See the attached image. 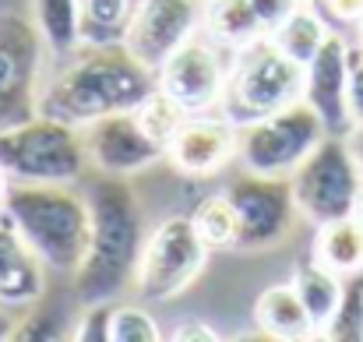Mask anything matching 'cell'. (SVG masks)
I'll list each match as a JSON object with an SVG mask.
<instances>
[{
  "mask_svg": "<svg viewBox=\"0 0 363 342\" xmlns=\"http://www.w3.org/2000/svg\"><path fill=\"white\" fill-rule=\"evenodd\" d=\"M89 311L82 314V321H74L71 339L78 342H110V318H113V304L99 300V304H85Z\"/></svg>",
  "mask_w": 363,
  "mask_h": 342,
  "instance_id": "cell-29",
  "label": "cell"
},
{
  "mask_svg": "<svg viewBox=\"0 0 363 342\" xmlns=\"http://www.w3.org/2000/svg\"><path fill=\"white\" fill-rule=\"evenodd\" d=\"M321 336L332 342H363V272L342 279L339 307L332 321L321 329Z\"/></svg>",
  "mask_w": 363,
  "mask_h": 342,
  "instance_id": "cell-25",
  "label": "cell"
},
{
  "mask_svg": "<svg viewBox=\"0 0 363 342\" xmlns=\"http://www.w3.org/2000/svg\"><path fill=\"white\" fill-rule=\"evenodd\" d=\"M39 254L0 212V307H32L46 289Z\"/></svg>",
  "mask_w": 363,
  "mask_h": 342,
  "instance_id": "cell-16",
  "label": "cell"
},
{
  "mask_svg": "<svg viewBox=\"0 0 363 342\" xmlns=\"http://www.w3.org/2000/svg\"><path fill=\"white\" fill-rule=\"evenodd\" d=\"M223 46L205 32H194L159 71H155V85L173 96L187 114H205L208 106L223 103L226 92V60L219 53Z\"/></svg>",
  "mask_w": 363,
  "mask_h": 342,
  "instance_id": "cell-11",
  "label": "cell"
},
{
  "mask_svg": "<svg viewBox=\"0 0 363 342\" xmlns=\"http://www.w3.org/2000/svg\"><path fill=\"white\" fill-rule=\"evenodd\" d=\"M162 329L155 325V318L141 307H117L113 304V318H110V342H159Z\"/></svg>",
  "mask_w": 363,
  "mask_h": 342,
  "instance_id": "cell-27",
  "label": "cell"
},
{
  "mask_svg": "<svg viewBox=\"0 0 363 342\" xmlns=\"http://www.w3.org/2000/svg\"><path fill=\"white\" fill-rule=\"evenodd\" d=\"M134 116H138V123L145 127V134L148 138H155L162 148L169 145V138L180 131V123L187 120V110L173 99V96H166L159 85H155V92L134 110Z\"/></svg>",
  "mask_w": 363,
  "mask_h": 342,
  "instance_id": "cell-26",
  "label": "cell"
},
{
  "mask_svg": "<svg viewBox=\"0 0 363 342\" xmlns=\"http://www.w3.org/2000/svg\"><path fill=\"white\" fill-rule=\"evenodd\" d=\"M226 198L233 202L237 219H240L237 250H264V247L282 243L293 233V223L300 216L289 177L243 173L226 187Z\"/></svg>",
  "mask_w": 363,
  "mask_h": 342,
  "instance_id": "cell-10",
  "label": "cell"
},
{
  "mask_svg": "<svg viewBox=\"0 0 363 342\" xmlns=\"http://www.w3.org/2000/svg\"><path fill=\"white\" fill-rule=\"evenodd\" d=\"M82 138H85L89 162L99 173H110V177H130V173H138V170H145V166H152L166 155V148L155 138L145 134L134 110L92 120Z\"/></svg>",
  "mask_w": 363,
  "mask_h": 342,
  "instance_id": "cell-13",
  "label": "cell"
},
{
  "mask_svg": "<svg viewBox=\"0 0 363 342\" xmlns=\"http://www.w3.org/2000/svg\"><path fill=\"white\" fill-rule=\"evenodd\" d=\"M7 187H11V180H7V173L0 170V205H4V198H7Z\"/></svg>",
  "mask_w": 363,
  "mask_h": 342,
  "instance_id": "cell-36",
  "label": "cell"
},
{
  "mask_svg": "<svg viewBox=\"0 0 363 342\" xmlns=\"http://www.w3.org/2000/svg\"><path fill=\"white\" fill-rule=\"evenodd\" d=\"M360 39H363V21H360Z\"/></svg>",
  "mask_w": 363,
  "mask_h": 342,
  "instance_id": "cell-39",
  "label": "cell"
},
{
  "mask_svg": "<svg viewBox=\"0 0 363 342\" xmlns=\"http://www.w3.org/2000/svg\"><path fill=\"white\" fill-rule=\"evenodd\" d=\"M208 250L212 247L201 240V233L194 229L191 216L162 219L141 247L138 272H134V282H130L134 293L145 304L173 300L177 293H184L198 279V272L205 268Z\"/></svg>",
  "mask_w": 363,
  "mask_h": 342,
  "instance_id": "cell-8",
  "label": "cell"
},
{
  "mask_svg": "<svg viewBox=\"0 0 363 342\" xmlns=\"http://www.w3.org/2000/svg\"><path fill=\"white\" fill-rule=\"evenodd\" d=\"M293 289L300 293V300H303V307H307V314H311L314 329L321 332V329L332 321L335 307H339V297H342V279L311 258V261L296 265Z\"/></svg>",
  "mask_w": 363,
  "mask_h": 342,
  "instance_id": "cell-22",
  "label": "cell"
},
{
  "mask_svg": "<svg viewBox=\"0 0 363 342\" xmlns=\"http://www.w3.org/2000/svg\"><path fill=\"white\" fill-rule=\"evenodd\" d=\"M250 7L257 11V18H261V25L268 28V35L300 7V0H250Z\"/></svg>",
  "mask_w": 363,
  "mask_h": 342,
  "instance_id": "cell-30",
  "label": "cell"
},
{
  "mask_svg": "<svg viewBox=\"0 0 363 342\" xmlns=\"http://www.w3.org/2000/svg\"><path fill=\"white\" fill-rule=\"evenodd\" d=\"M230 155H237V123L226 116H187L166 145V159L187 177H208Z\"/></svg>",
  "mask_w": 363,
  "mask_h": 342,
  "instance_id": "cell-15",
  "label": "cell"
},
{
  "mask_svg": "<svg viewBox=\"0 0 363 342\" xmlns=\"http://www.w3.org/2000/svg\"><path fill=\"white\" fill-rule=\"evenodd\" d=\"M205 32L226 50H240L268 35L250 0H205Z\"/></svg>",
  "mask_w": 363,
  "mask_h": 342,
  "instance_id": "cell-19",
  "label": "cell"
},
{
  "mask_svg": "<svg viewBox=\"0 0 363 342\" xmlns=\"http://www.w3.org/2000/svg\"><path fill=\"white\" fill-rule=\"evenodd\" d=\"M169 339L173 342H216L219 336H216L208 325H201V321H180V325L169 332Z\"/></svg>",
  "mask_w": 363,
  "mask_h": 342,
  "instance_id": "cell-33",
  "label": "cell"
},
{
  "mask_svg": "<svg viewBox=\"0 0 363 342\" xmlns=\"http://www.w3.org/2000/svg\"><path fill=\"white\" fill-rule=\"evenodd\" d=\"M325 134L328 127L321 123V116L300 99L237 127V155L247 173L289 177Z\"/></svg>",
  "mask_w": 363,
  "mask_h": 342,
  "instance_id": "cell-7",
  "label": "cell"
},
{
  "mask_svg": "<svg viewBox=\"0 0 363 342\" xmlns=\"http://www.w3.org/2000/svg\"><path fill=\"white\" fill-rule=\"evenodd\" d=\"M350 67H353V50L335 32L325 39V46L303 67V103L321 116L328 134H350L353 131V116H350Z\"/></svg>",
  "mask_w": 363,
  "mask_h": 342,
  "instance_id": "cell-14",
  "label": "cell"
},
{
  "mask_svg": "<svg viewBox=\"0 0 363 342\" xmlns=\"http://www.w3.org/2000/svg\"><path fill=\"white\" fill-rule=\"evenodd\" d=\"M350 116H353V131L363 127V50L353 53V67H350Z\"/></svg>",
  "mask_w": 363,
  "mask_h": 342,
  "instance_id": "cell-31",
  "label": "cell"
},
{
  "mask_svg": "<svg viewBox=\"0 0 363 342\" xmlns=\"http://www.w3.org/2000/svg\"><path fill=\"white\" fill-rule=\"evenodd\" d=\"M191 223L208 247H237V240H240V219H237V209L226 198V191L198 202L191 212Z\"/></svg>",
  "mask_w": 363,
  "mask_h": 342,
  "instance_id": "cell-24",
  "label": "cell"
},
{
  "mask_svg": "<svg viewBox=\"0 0 363 342\" xmlns=\"http://www.w3.org/2000/svg\"><path fill=\"white\" fill-rule=\"evenodd\" d=\"M0 212L25 236L46 268L78 272L92 236L89 198L67 191V184H11Z\"/></svg>",
  "mask_w": 363,
  "mask_h": 342,
  "instance_id": "cell-3",
  "label": "cell"
},
{
  "mask_svg": "<svg viewBox=\"0 0 363 342\" xmlns=\"http://www.w3.org/2000/svg\"><path fill=\"white\" fill-rule=\"evenodd\" d=\"M254 318H257V329L264 332V339H286V342H296V339H311L318 329L300 300V293L289 286H268L257 304H254Z\"/></svg>",
  "mask_w": 363,
  "mask_h": 342,
  "instance_id": "cell-17",
  "label": "cell"
},
{
  "mask_svg": "<svg viewBox=\"0 0 363 342\" xmlns=\"http://www.w3.org/2000/svg\"><path fill=\"white\" fill-rule=\"evenodd\" d=\"M353 219L363 223V187H360V194H357V205H353Z\"/></svg>",
  "mask_w": 363,
  "mask_h": 342,
  "instance_id": "cell-35",
  "label": "cell"
},
{
  "mask_svg": "<svg viewBox=\"0 0 363 342\" xmlns=\"http://www.w3.org/2000/svg\"><path fill=\"white\" fill-rule=\"evenodd\" d=\"M155 92V71H148L123 43L78 46L67 64L43 85L35 110L71 127H89L110 114L138 110Z\"/></svg>",
  "mask_w": 363,
  "mask_h": 342,
  "instance_id": "cell-1",
  "label": "cell"
},
{
  "mask_svg": "<svg viewBox=\"0 0 363 342\" xmlns=\"http://www.w3.org/2000/svg\"><path fill=\"white\" fill-rule=\"evenodd\" d=\"M325 18H335V21H350V25H360L363 21V0H328Z\"/></svg>",
  "mask_w": 363,
  "mask_h": 342,
  "instance_id": "cell-32",
  "label": "cell"
},
{
  "mask_svg": "<svg viewBox=\"0 0 363 342\" xmlns=\"http://www.w3.org/2000/svg\"><path fill=\"white\" fill-rule=\"evenodd\" d=\"M43 35L35 21L0 11V131L35 116L39 71H43Z\"/></svg>",
  "mask_w": 363,
  "mask_h": 342,
  "instance_id": "cell-9",
  "label": "cell"
},
{
  "mask_svg": "<svg viewBox=\"0 0 363 342\" xmlns=\"http://www.w3.org/2000/svg\"><path fill=\"white\" fill-rule=\"evenodd\" d=\"M325 4H328V0H311V7H318V11H325Z\"/></svg>",
  "mask_w": 363,
  "mask_h": 342,
  "instance_id": "cell-38",
  "label": "cell"
},
{
  "mask_svg": "<svg viewBox=\"0 0 363 342\" xmlns=\"http://www.w3.org/2000/svg\"><path fill=\"white\" fill-rule=\"evenodd\" d=\"M201 21H205L201 0H141L123 35V46L148 71H159L198 32Z\"/></svg>",
  "mask_w": 363,
  "mask_h": 342,
  "instance_id": "cell-12",
  "label": "cell"
},
{
  "mask_svg": "<svg viewBox=\"0 0 363 342\" xmlns=\"http://www.w3.org/2000/svg\"><path fill=\"white\" fill-rule=\"evenodd\" d=\"M293 202L314 226L353 216L363 187V162L346 134H325L314 152L289 173Z\"/></svg>",
  "mask_w": 363,
  "mask_h": 342,
  "instance_id": "cell-6",
  "label": "cell"
},
{
  "mask_svg": "<svg viewBox=\"0 0 363 342\" xmlns=\"http://www.w3.org/2000/svg\"><path fill=\"white\" fill-rule=\"evenodd\" d=\"M314 261L335 272L339 279L360 275L363 272V223L353 216L321 223L314 236Z\"/></svg>",
  "mask_w": 363,
  "mask_h": 342,
  "instance_id": "cell-18",
  "label": "cell"
},
{
  "mask_svg": "<svg viewBox=\"0 0 363 342\" xmlns=\"http://www.w3.org/2000/svg\"><path fill=\"white\" fill-rule=\"evenodd\" d=\"M89 212H92V236L85 261L74 272V289L82 304L113 300L134 282L138 258L145 247L141 205L138 194L123 177L103 173L89 187Z\"/></svg>",
  "mask_w": 363,
  "mask_h": 342,
  "instance_id": "cell-2",
  "label": "cell"
},
{
  "mask_svg": "<svg viewBox=\"0 0 363 342\" xmlns=\"http://www.w3.org/2000/svg\"><path fill=\"white\" fill-rule=\"evenodd\" d=\"M201 4H205V0H201Z\"/></svg>",
  "mask_w": 363,
  "mask_h": 342,
  "instance_id": "cell-40",
  "label": "cell"
},
{
  "mask_svg": "<svg viewBox=\"0 0 363 342\" xmlns=\"http://www.w3.org/2000/svg\"><path fill=\"white\" fill-rule=\"evenodd\" d=\"M64 332H67V321H64V314H53V311H35L32 318H25V321H14V329H11V336H7V339H14V342L60 339Z\"/></svg>",
  "mask_w": 363,
  "mask_h": 342,
  "instance_id": "cell-28",
  "label": "cell"
},
{
  "mask_svg": "<svg viewBox=\"0 0 363 342\" xmlns=\"http://www.w3.org/2000/svg\"><path fill=\"white\" fill-rule=\"evenodd\" d=\"M332 32H328V21H325V14L318 11V7H296L275 32H272V43L289 57V60H296L300 67H307L311 60H314V53L325 46V39H328Z\"/></svg>",
  "mask_w": 363,
  "mask_h": 342,
  "instance_id": "cell-20",
  "label": "cell"
},
{
  "mask_svg": "<svg viewBox=\"0 0 363 342\" xmlns=\"http://www.w3.org/2000/svg\"><path fill=\"white\" fill-rule=\"evenodd\" d=\"M32 21L57 57H67L82 46V4L78 0H32Z\"/></svg>",
  "mask_w": 363,
  "mask_h": 342,
  "instance_id": "cell-21",
  "label": "cell"
},
{
  "mask_svg": "<svg viewBox=\"0 0 363 342\" xmlns=\"http://www.w3.org/2000/svg\"><path fill=\"white\" fill-rule=\"evenodd\" d=\"M85 166V138L57 116L35 114L0 131V170L11 184H74Z\"/></svg>",
  "mask_w": 363,
  "mask_h": 342,
  "instance_id": "cell-4",
  "label": "cell"
},
{
  "mask_svg": "<svg viewBox=\"0 0 363 342\" xmlns=\"http://www.w3.org/2000/svg\"><path fill=\"white\" fill-rule=\"evenodd\" d=\"M353 148H357V155H360V162H363V127H357V138H353Z\"/></svg>",
  "mask_w": 363,
  "mask_h": 342,
  "instance_id": "cell-37",
  "label": "cell"
},
{
  "mask_svg": "<svg viewBox=\"0 0 363 342\" xmlns=\"http://www.w3.org/2000/svg\"><path fill=\"white\" fill-rule=\"evenodd\" d=\"M300 99H303V67L289 60L272 43V35H261L237 50L223 92V116L230 123L243 127Z\"/></svg>",
  "mask_w": 363,
  "mask_h": 342,
  "instance_id": "cell-5",
  "label": "cell"
},
{
  "mask_svg": "<svg viewBox=\"0 0 363 342\" xmlns=\"http://www.w3.org/2000/svg\"><path fill=\"white\" fill-rule=\"evenodd\" d=\"M11 329H14V321L0 311V339H7V336H11Z\"/></svg>",
  "mask_w": 363,
  "mask_h": 342,
  "instance_id": "cell-34",
  "label": "cell"
},
{
  "mask_svg": "<svg viewBox=\"0 0 363 342\" xmlns=\"http://www.w3.org/2000/svg\"><path fill=\"white\" fill-rule=\"evenodd\" d=\"M82 4V46L123 43L141 0H78Z\"/></svg>",
  "mask_w": 363,
  "mask_h": 342,
  "instance_id": "cell-23",
  "label": "cell"
}]
</instances>
